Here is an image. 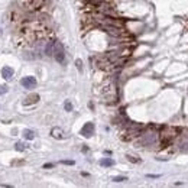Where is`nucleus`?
<instances>
[{"label":"nucleus","instance_id":"nucleus-3","mask_svg":"<svg viewBox=\"0 0 188 188\" xmlns=\"http://www.w3.org/2000/svg\"><path fill=\"white\" fill-rule=\"evenodd\" d=\"M20 84H22L25 88H35V87H36V78L32 77V75H29V77H23V78L20 80Z\"/></svg>","mask_w":188,"mask_h":188},{"label":"nucleus","instance_id":"nucleus-14","mask_svg":"<svg viewBox=\"0 0 188 188\" xmlns=\"http://www.w3.org/2000/svg\"><path fill=\"white\" fill-rule=\"evenodd\" d=\"M65 110H67V112H71V110H72L71 102H65Z\"/></svg>","mask_w":188,"mask_h":188},{"label":"nucleus","instance_id":"nucleus-10","mask_svg":"<svg viewBox=\"0 0 188 188\" xmlns=\"http://www.w3.org/2000/svg\"><path fill=\"white\" fill-rule=\"evenodd\" d=\"M15 149H16V150H19V152H23V150L26 149V148H25V145H23L22 142H18V143L15 145Z\"/></svg>","mask_w":188,"mask_h":188},{"label":"nucleus","instance_id":"nucleus-8","mask_svg":"<svg viewBox=\"0 0 188 188\" xmlns=\"http://www.w3.org/2000/svg\"><path fill=\"white\" fill-rule=\"evenodd\" d=\"M100 165L102 166H113L114 165V161H113L112 158H103L102 161H100Z\"/></svg>","mask_w":188,"mask_h":188},{"label":"nucleus","instance_id":"nucleus-2","mask_svg":"<svg viewBox=\"0 0 188 188\" xmlns=\"http://www.w3.org/2000/svg\"><path fill=\"white\" fill-rule=\"evenodd\" d=\"M80 133H81L84 138H91V136L94 135V123H91V122L86 123L83 126V129L80 130Z\"/></svg>","mask_w":188,"mask_h":188},{"label":"nucleus","instance_id":"nucleus-9","mask_svg":"<svg viewBox=\"0 0 188 188\" xmlns=\"http://www.w3.org/2000/svg\"><path fill=\"white\" fill-rule=\"evenodd\" d=\"M52 52H54V42H48L45 46V54L48 56H52Z\"/></svg>","mask_w":188,"mask_h":188},{"label":"nucleus","instance_id":"nucleus-12","mask_svg":"<svg viewBox=\"0 0 188 188\" xmlns=\"http://www.w3.org/2000/svg\"><path fill=\"white\" fill-rule=\"evenodd\" d=\"M8 91H9L8 86H0V96H2V94H6Z\"/></svg>","mask_w":188,"mask_h":188},{"label":"nucleus","instance_id":"nucleus-17","mask_svg":"<svg viewBox=\"0 0 188 188\" xmlns=\"http://www.w3.org/2000/svg\"><path fill=\"white\" fill-rule=\"evenodd\" d=\"M0 36H2V29H0Z\"/></svg>","mask_w":188,"mask_h":188},{"label":"nucleus","instance_id":"nucleus-5","mask_svg":"<svg viewBox=\"0 0 188 188\" xmlns=\"http://www.w3.org/2000/svg\"><path fill=\"white\" fill-rule=\"evenodd\" d=\"M51 135H52L54 138H56V139H64V138H67V136H65V133L61 130L60 128H54L52 130H51Z\"/></svg>","mask_w":188,"mask_h":188},{"label":"nucleus","instance_id":"nucleus-15","mask_svg":"<svg viewBox=\"0 0 188 188\" xmlns=\"http://www.w3.org/2000/svg\"><path fill=\"white\" fill-rule=\"evenodd\" d=\"M62 164H65V165H74V161H62Z\"/></svg>","mask_w":188,"mask_h":188},{"label":"nucleus","instance_id":"nucleus-6","mask_svg":"<svg viewBox=\"0 0 188 188\" xmlns=\"http://www.w3.org/2000/svg\"><path fill=\"white\" fill-rule=\"evenodd\" d=\"M38 100H39V96L38 94H30V96H28L26 100L23 102V104L28 106V104H35V103H38Z\"/></svg>","mask_w":188,"mask_h":188},{"label":"nucleus","instance_id":"nucleus-7","mask_svg":"<svg viewBox=\"0 0 188 188\" xmlns=\"http://www.w3.org/2000/svg\"><path fill=\"white\" fill-rule=\"evenodd\" d=\"M23 138L26 140H34L35 139V132L30 130V129H25V130H23Z\"/></svg>","mask_w":188,"mask_h":188},{"label":"nucleus","instance_id":"nucleus-11","mask_svg":"<svg viewBox=\"0 0 188 188\" xmlns=\"http://www.w3.org/2000/svg\"><path fill=\"white\" fill-rule=\"evenodd\" d=\"M75 65H77V68H78L80 72H83V61H81V60H77V61H75Z\"/></svg>","mask_w":188,"mask_h":188},{"label":"nucleus","instance_id":"nucleus-13","mask_svg":"<svg viewBox=\"0 0 188 188\" xmlns=\"http://www.w3.org/2000/svg\"><path fill=\"white\" fill-rule=\"evenodd\" d=\"M126 180H128L126 177H114V178H113L114 182H122V181H126Z\"/></svg>","mask_w":188,"mask_h":188},{"label":"nucleus","instance_id":"nucleus-16","mask_svg":"<svg viewBox=\"0 0 188 188\" xmlns=\"http://www.w3.org/2000/svg\"><path fill=\"white\" fill-rule=\"evenodd\" d=\"M52 166H54V164H45L44 168H52Z\"/></svg>","mask_w":188,"mask_h":188},{"label":"nucleus","instance_id":"nucleus-4","mask_svg":"<svg viewBox=\"0 0 188 188\" xmlns=\"http://www.w3.org/2000/svg\"><path fill=\"white\" fill-rule=\"evenodd\" d=\"M13 68L12 67H3L2 68V77H3L4 80H10L12 77H13Z\"/></svg>","mask_w":188,"mask_h":188},{"label":"nucleus","instance_id":"nucleus-1","mask_svg":"<svg viewBox=\"0 0 188 188\" xmlns=\"http://www.w3.org/2000/svg\"><path fill=\"white\" fill-rule=\"evenodd\" d=\"M52 56L55 58V61H58L60 64L65 62V49L62 46V44L58 41H54V52Z\"/></svg>","mask_w":188,"mask_h":188}]
</instances>
